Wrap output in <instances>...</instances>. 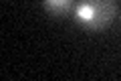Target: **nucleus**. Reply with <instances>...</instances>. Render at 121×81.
I'll return each mask as SVG.
<instances>
[{
  "mask_svg": "<svg viewBox=\"0 0 121 81\" xmlns=\"http://www.w3.org/2000/svg\"><path fill=\"white\" fill-rule=\"evenodd\" d=\"M117 10L119 6L115 0H79L73 8V18L79 26L99 33L115 20Z\"/></svg>",
  "mask_w": 121,
  "mask_h": 81,
  "instance_id": "obj_1",
  "label": "nucleus"
},
{
  "mask_svg": "<svg viewBox=\"0 0 121 81\" xmlns=\"http://www.w3.org/2000/svg\"><path fill=\"white\" fill-rule=\"evenodd\" d=\"M43 6L48 14H52L55 18H63L67 14L73 12L75 0H43Z\"/></svg>",
  "mask_w": 121,
  "mask_h": 81,
  "instance_id": "obj_2",
  "label": "nucleus"
}]
</instances>
